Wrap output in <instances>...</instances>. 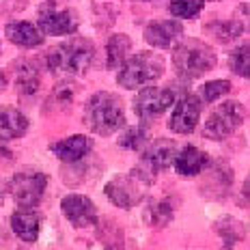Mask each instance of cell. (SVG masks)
I'll return each instance as SVG.
<instances>
[{"instance_id": "obj_28", "label": "cell", "mask_w": 250, "mask_h": 250, "mask_svg": "<svg viewBox=\"0 0 250 250\" xmlns=\"http://www.w3.org/2000/svg\"><path fill=\"white\" fill-rule=\"evenodd\" d=\"M229 91H231V82L229 80H209L201 88V100L205 104H213L220 97H225Z\"/></svg>"}, {"instance_id": "obj_25", "label": "cell", "mask_w": 250, "mask_h": 250, "mask_svg": "<svg viewBox=\"0 0 250 250\" xmlns=\"http://www.w3.org/2000/svg\"><path fill=\"white\" fill-rule=\"evenodd\" d=\"M76 100V84L74 82H61V84L54 86L50 95V108H56V110H65L69 108Z\"/></svg>"}, {"instance_id": "obj_20", "label": "cell", "mask_w": 250, "mask_h": 250, "mask_svg": "<svg viewBox=\"0 0 250 250\" xmlns=\"http://www.w3.org/2000/svg\"><path fill=\"white\" fill-rule=\"evenodd\" d=\"M175 207L166 199H149L143 209V220L151 229H164L173 222Z\"/></svg>"}, {"instance_id": "obj_5", "label": "cell", "mask_w": 250, "mask_h": 250, "mask_svg": "<svg viewBox=\"0 0 250 250\" xmlns=\"http://www.w3.org/2000/svg\"><path fill=\"white\" fill-rule=\"evenodd\" d=\"M175 153H177L175 140H168V138L153 140V143H149L147 147H145L138 166H134V168L129 170V175L136 177L143 186L155 184V177H158L160 170L173 166Z\"/></svg>"}, {"instance_id": "obj_3", "label": "cell", "mask_w": 250, "mask_h": 250, "mask_svg": "<svg viewBox=\"0 0 250 250\" xmlns=\"http://www.w3.org/2000/svg\"><path fill=\"white\" fill-rule=\"evenodd\" d=\"M45 65L52 71H62V74H84L95 61V45L84 37L67 39L65 43L54 45L45 54Z\"/></svg>"}, {"instance_id": "obj_10", "label": "cell", "mask_w": 250, "mask_h": 250, "mask_svg": "<svg viewBox=\"0 0 250 250\" xmlns=\"http://www.w3.org/2000/svg\"><path fill=\"white\" fill-rule=\"evenodd\" d=\"M203 112V100L190 91H184L173 102V112L168 117V127L175 134H192L199 125Z\"/></svg>"}, {"instance_id": "obj_21", "label": "cell", "mask_w": 250, "mask_h": 250, "mask_svg": "<svg viewBox=\"0 0 250 250\" xmlns=\"http://www.w3.org/2000/svg\"><path fill=\"white\" fill-rule=\"evenodd\" d=\"M30 127V121L15 108H0V138L15 140L22 138Z\"/></svg>"}, {"instance_id": "obj_16", "label": "cell", "mask_w": 250, "mask_h": 250, "mask_svg": "<svg viewBox=\"0 0 250 250\" xmlns=\"http://www.w3.org/2000/svg\"><path fill=\"white\" fill-rule=\"evenodd\" d=\"M11 229L22 242L35 244L39 239V231H41L39 213L33 207H20L11 216Z\"/></svg>"}, {"instance_id": "obj_9", "label": "cell", "mask_w": 250, "mask_h": 250, "mask_svg": "<svg viewBox=\"0 0 250 250\" xmlns=\"http://www.w3.org/2000/svg\"><path fill=\"white\" fill-rule=\"evenodd\" d=\"M37 24L43 35H54V37H62V35H74L78 30V13L74 9L59 7L56 0H48L39 7L37 11Z\"/></svg>"}, {"instance_id": "obj_22", "label": "cell", "mask_w": 250, "mask_h": 250, "mask_svg": "<svg viewBox=\"0 0 250 250\" xmlns=\"http://www.w3.org/2000/svg\"><path fill=\"white\" fill-rule=\"evenodd\" d=\"M213 231L220 235L222 244H225L227 248L237 246L239 242L246 239V227H244V222H239V220H235V218H231V216H225V218H220V220H216Z\"/></svg>"}, {"instance_id": "obj_26", "label": "cell", "mask_w": 250, "mask_h": 250, "mask_svg": "<svg viewBox=\"0 0 250 250\" xmlns=\"http://www.w3.org/2000/svg\"><path fill=\"white\" fill-rule=\"evenodd\" d=\"M229 69L233 74L248 78L250 76V52H248V43H242L237 50H233L229 54Z\"/></svg>"}, {"instance_id": "obj_12", "label": "cell", "mask_w": 250, "mask_h": 250, "mask_svg": "<svg viewBox=\"0 0 250 250\" xmlns=\"http://www.w3.org/2000/svg\"><path fill=\"white\" fill-rule=\"evenodd\" d=\"M61 211L76 229H86L97 222L95 203L84 194H67L61 201Z\"/></svg>"}, {"instance_id": "obj_15", "label": "cell", "mask_w": 250, "mask_h": 250, "mask_svg": "<svg viewBox=\"0 0 250 250\" xmlns=\"http://www.w3.org/2000/svg\"><path fill=\"white\" fill-rule=\"evenodd\" d=\"M207 162H209L207 153L194 145H186L184 149H177L173 158V166L181 177H196L207 168Z\"/></svg>"}, {"instance_id": "obj_32", "label": "cell", "mask_w": 250, "mask_h": 250, "mask_svg": "<svg viewBox=\"0 0 250 250\" xmlns=\"http://www.w3.org/2000/svg\"><path fill=\"white\" fill-rule=\"evenodd\" d=\"M132 2H158V0H132Z\"/></svg>"}, {"instance_id": "obj_8", "label": "cell", "mask_w": 250, "mask_h": 250, "mask_svg": "<svg viewBox=\"0 0 250 250\" xmlns=\"http://www.w3.org/2000/svg\"><path fill=\"white\" fill-rule=\"evenodd\" d=\"M7 190L20 207H35L48 190V177L39 170H20L7 181Z\"/></svg>"}, {"instance_id": "obj_33", "label": "cell", "mask_w": 250, "mask_h": 250, "mask_svg": "<svg viewBox=\"0 0 250 250\" xmlns=\"http://www.w3.org/2000/svg\"><path fill=\"white\" fill-rule=\"evenodd\" d=\"M0 207H2V190H0Z\"/></svg>"}, {"instance_id": "obj_19", "label": "cell", "mask_w": 250, "mask_h": 250, "mask_svg": "<svg viewBox=\"0 0 250 250\" xmlns=\"http://www.w3.org/2000/svg\"><path fill=\"white\" fill-rule=\"evenodd\" d=\"M203 30L216 41H220V43H231V41H235L237 37H242V35L246 33V24L237 18L211 20V22H207L205 26H203Z\"/></svg>"}, {"instance_id": "obj_11", "label": "cell", "mask_w": 250, "mask_h": 250, "mask_svg": "<svg viewBox=\"0 0 250 250\" xmlns=\"http://www.w3.org/2000/svg\"><path fill=\"white\" fill-rule=\"evenodd\" d=\"M104 194L112 205L121 207V209H132L143 201V184L134 175H119L112 177L106 186H104Z\"/></svg>"}, {"instance_id": "obj_29", "label": "cell", "mask_w": 250, "mask_h": 250, "mask_svg": "<svg viewBox=\"0 0 250 250\" xmlns=\"http://www.w3.org/2000/svg\"><path fill=\"white\" fill-rule=\"evenodd\" d=\"M13 158H15V155H13V151L7 147V140L0 138V160H7V162H9V160H13Z\"/></svg>"}, {"instance_id": "obj_23", "label": "cell", "mask_w": 250, "mask_h": 250, "mask_svg": "<svg viewBox=\"0 0 250 250\" xmlns=\"http://www.w3.org/2000/svg\"><path fill=\"white\" fill-rule=\"evenodd\" d=\"M132 39L123 33H117L108 39L106 43V67L108 69H119V65L127 59V54L132 52Z\"/></svg>"}, {"instance_id": "obj_6", "label": "cell", "mask_w": 250, "mask_h": 250, "mask_svg": "<svg viewBox=\"0 0 250 250\" xmlns=\"http://www.w3.org/2000/svg\"><path fill=\"white\" fill-rule=\"evenodd\" d=\"M244 121H246V108L242 102H222L207 117L205 125H203V136L207 140H225L233 132H237V127Z\"/></svg>"}, {"instance_id": "obj_17", "label": "cell", "mask_w": 250, "mask_h": 250, "mask_svg": "<svg viewBox=\"0 0 250 250\" xmlns=\"http://www.w3.org/2000/svg\"><path fill=\"white\" fill-rule=\"evenodd\" d=\"M13 80L15 86L22 95H33L37 93V88L41 84V71L37 67V62L30 59H20L13 65Z\"/></svg>"}, {"instance_id": "obj_1", "label": "cell", "mask_w": 250, "mask_h": 250, "mask_svg": "<svg viewBox=\"0 0 250 250\" xmlns=\"http://www.w3.org/2000/svg\"><path fill=\"white\" fill-rule=\"evenodd\" d=\"M84 121L93 134L112 136L125 125V108L121 97L110 91L93 93L84 104Z\"/></svg>"}, {"instance_id": "obj_2", "label": "cell", "mask_w": 250, "mask_h": 250, "mask_svg": "<svg viewBox=\"0 0 250 250\" xmlns=\"http://www.w3.org/2000/svg\"><path fill=\"white\" fill-rule=\"evenodd\" d=\"M173 69L181 80H196L203 74L211 71L218 62V56L211 45L201 39H184L173 50Z\"/></svg>"}, {"instance_id": "obj_13", "label": "cell", "mask_w": 250, "mask_h": 250, "mask_svg": "<svg viewBox=\"0 0 250 250\" xmlns=\"http://www.w3.org/2000/svg\"><path fill=\"white\" fill-rule=\"evenodd\" d=\"M181 37H184V26L175 20H158V22H151L145 28V41L153 48L166 50Z\"/></svg>"}, {"instance_id": "obj_31", "label": "cell", "mask_w": 250, "mask_h": 250, "mask_svg": "<svg viewBox=\"0 0 250 250\" xmlns=\"http://www.w3.org/2000/svg\"><path fill=\"white\" fill-rule=\"evenodd\" d=\"M7 86H9V78H7V74H4V71H0V93H2Z\"/></svg>"}, {"instance_id": "obj_14", "label": "cell", "mask_w": 250, "mask_h": 250, "mask_svg": "<svg viewBox=\"0 0 250 250\" xmlns=\"http://www.w3.org/2000/svg\"><path fill=\"white\" fill-rule=\"evenodd\" d=\"M91 149H93V140L84 136V134H74V136L62 138L59 143L52 145V153H54L61 162H67V164L84 160L86 155L91 153Z\"/></svg>"}, {"instance_id": "obj_24", "label": "cell", "mask_w": 250, "mask_h": 250, "mask_svg": "<svg viewBox=\"0 0 250 250\" xmlns=\"http://www.w3.org/2000/svg\"><path fill=\"white\" fill-rule=\"evenodd\" d=\"M149 143H151V129L147 127V123L134 125V127H129L127 132H123V136L119 138V145H121L123 149H129V151H140V149L147 147Z\"/></svg>"}, {"instance_id": "obj_7", "label": "cell", "mask_w": 250, "mask_h": 250, "mask_svg": "<svg viewBox=\"0 0 250 250\" xmlns=\"http://www.w3.org/2000/svg\"><path fill=\"white\" fill-rule=\"evenodd\" d=\"M177 95H179L177 84L145 86L143 91L136 95V100H134V114H136L143 123H149V121H153V119H158L160 114H164L166 110H168V108L173 106V102L177 100Z\"/></svg>"}, {"instance_id": "obj_18", "label": "cell", "mask_w": 250, "mask_h": 250, "mask_svg": "<svg viewBox=\"0 0 250 250\" xmlns=\"http://www.w3.org/2000/svg\"><path fill=\"white\" fill-rule=\"evenodd\" d=\"M4 35L11 43L20 45V48H37L43 43V33L39 30V26L30 22H9L4 26Z\"/></svg>"}, {"instance_id": "obj_27", "label": "cell", "mask_w": 250, "mask_h": 250, "mask_svg": "<svg viewBox=\"0 0 250 250\" xmlns=\"http://www.w3.org/2000/svg\"><path fill=\"white\" fill-rule=\"evenodd\" d=\"M203 7H205V0H170L168 11L175 15V18H196Z\"/></svg>"}, {"instance_id": "obj_30", "label": "cell", "mask_w": 250, "mask_h": 250, "mask_svg": "<svg viewBox=\"0 0 250 250\" xmlns=\"http://www.w3.org/2000/svg\"><path fill=\"white\" fill-rule=\"evenodd\" d=\"M248 207V181H244L242 184V209H246Z\"/></svg>"}, {"instance_id": "obj_4", "label": "cell", "mask_w": 250, "mask_h": 250, "mask_svg": "<svg viewBox=\"0 0 250 250\" xmlns=\"http://www.w3.org/2000/svg\"><path fill=\"white\" fill-rule=\"evenodd\" d=\"M162 74H164V61L153 52H140V54L125 59L119 65L117 82L119 86L134 91L138 86L155 82Z\"/></svg>"}]
</instances>
